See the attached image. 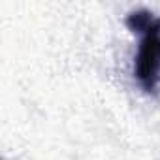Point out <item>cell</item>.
I'll return each instance as SVG.
<instances>
[{
  "label": "cell",
  "instance_id": "1",
  "mask_svg": "<svg viewBox=\"0 0 160 160\" xmlns=\"http://www.w3.org/2000/svg\"><path fill=\"white\" fill-rule=\"evenodd\" d=\"M134 75L147 92H154L160 85V25L141 34Z\"/></svg>",
  "mask_w": 160,
  "mask_h": 160
},
{
  "label": "cell",
  "instance_id": "2",
  "mask_svg": "<svg viewBox=\"0 0 160 160\" xmlns=\"http://www.w3.org/2000/svg\"><path fill=\"white\" fill-rule=\"evenodd\" d=\"M158 25H160V17H156V15H152L151 12H145V10L132 12L126 17V27L132 32H138V34H145L147 30H151Z\"/></svg>",
  "mask_w": 160,
  "mask_h": 160
}]
</instances>
